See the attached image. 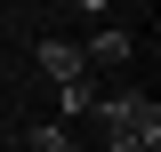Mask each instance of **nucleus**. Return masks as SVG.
I'll return each instance as SVG.
<instances>
[{"instance_id": "obj_1", "label": "nucleus", "mask_w": 161, "mask_h": 152, "mask_svg": "<svg viewBox=\"0 0 161 152\" xmlns=\"http://www.w3.org/2000/svg\"><path fill=\"white\" fill-rule=\"evenodd\" d=\"M97 120L105 136H161V104L153 96H137V88H121V96H97Z\"/></svg>"}, {"instance_id": "obj_2", "label": "nucleus", "mask_w": 161, "mask_h": 152, "mask_svg": "<svg viewBox=\"0 0 161 152\" xmlns=\"http://www.w3.org/2000/svg\"><path fill=\"white\" fill-rule=\"evenodd\" d=\"M32 64L57 80V88H64V80H89V56H80V40H40V48H32Z\"/></svg>"}, {"instance_id": "obj_3", "label": "nucleus", "mask_w": 161, "mask_h": 152, "mask_svg": "<svg viewBox=\"0 0 161 152\" xmlns=\"http://www.w3.org/2000/svg\"><path fill=\"white\" fill-rule=\"evenodd\" d=\"M80 56H89V64H129V32H121V24H97Z\"/></svg>"}, {"instance_id": "obj_4", "label": "nucleus", "mask_w": 161, "mask_h": 152, "mask_svg": "<svg viewBox=\"0 0 161 152\" xmlns=\"http://www.w3.org/2000/svg\"><path fill=\"white\" fill-rule=\"evenodd\" d=\"M57 112H64V128H80V120L97 112V88H89V80H64L57 88Z\"/></svg>"}, {"instance_id": "obj_5", "label": "nucleus", "mask_w": 161, "mask_h": 152, "mask_svg": "<svg viewBox=\"0 0 161 152\" xmlns=\"http://www.w3.org/2000/svg\"><path fill=\"white\" fill-rule=\"evenodd\" d=\"M24 152H80V136L64 120H40V128H24Z\"/></svg>"}, {"instance_id": "obj_6", "label": "nucleus", "mask_w": 161, "mask_h": 152, "mask_svg": "<svg viewBox=\"0 0 161 152\" xmlns=\"http://www.w3.org/2000/svg\"><path fill=\"white\" fill-rule=\"evenodd\" d=\"M105 152H161V136H105Z\"/></svg>"}, {"instance_id": "obj_7", "label": "nucleus", "mask_w": 161, "mask_h": 152, "mask_svg": "<svg viewBox=\"0 0 161 152\" xmlns=\"http://www.w3.org/2000/svg\"><path fill=\"white\" fill-rule=\"evenodd\" d=\"M73 8H89V16H97V8H113V0H73Z\"/></svg>"}]
</instances>
